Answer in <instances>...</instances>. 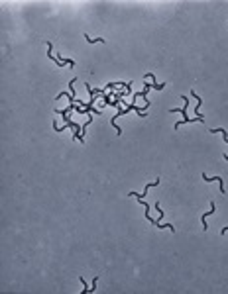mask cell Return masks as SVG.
<instances>
[{
  "label": "cell",
  "mask_w": 228,
  "mask_h": 294,
  "mask_svg": "<svg viewBox=\"0 0 228 294\" xmlns=\"http://www.w3.org/2000/svg\"><path fill=\"white\" fill-rule=\"evenodd\" d=\"M85 37H87V41H89V43H94V41H104L102 37H89V35H85Z\"/></svg>",
  "instance_id": "obj_1"
}]
</instances>
